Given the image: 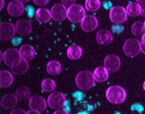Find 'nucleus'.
Returning a JSON list of instances; mask_svg holds the SVG:
<instances>
[{"instance_id":"nucleus-1","label":"nucleus","mask_w":145,"mask_h":114,"mask_svg":"<svg viewBox=\"0 0 145 114\" xmlns=\"http://www.w3.org/2000/svg\"><path fill=\"white\" fill-rule=\"evenodd\" d=\"M95 80L93 74L89 71H83L77 74L75 83L79 89L87 91L91 89L95 85Z\"/></svg>"},{"instance_id":"nucleus-2","label":"nucleus","mask_w":145,"mask_h":114,"mask_svg":"<svg viewBox=\"0 0 145 114\" xmlns=\"http://www.w3.org/2000/svg\"><path fill=\"white\" fill-rule=\"evenodd\" d=\"M106 97L109 102L119 104L125 100L126 94L124 89L119 86L114 85L108 88L106 91Z\"/></svg>"},{"instance_id":"nucleus-3","label":"nucleus","mask_w":145,"mask_h":114,"mask_svg":"<svg viewBox=\"0 0 145 114\" xmlns=\"http://www.w3.org/2000/svg\"><path fill=\"white\" fill-rule=\"evenodd\" d=\"M85 15V11L80 5L74 4L67 9V17L73 23H79L82 22Z\"/></svg>"},{"instance_id":"nucleus-4","label":"nucleus","mask_w":145,"mask_h":114,"mask_svg":"<svg viewBox=\"0 0 145 114\" xmlns=\"http://www.w3.org/2000/svg\"><path fill=\"white\" fill-rule=\"evenodd\" d=\"M123 50L127 57H135L140 51L141 43L139 40L135 38L128 39L124 44Z\"/></svg>"},{"instance_id":"nucleus-5","label":"nucleus","mask_w":145,"mask_h":114,"mask_svg":"<svg viewBox=\"0 0 145 114\" xmlns=\"http://www.w3.org/2000/svg\"><path fill=\"white\" fill-rule=\"evenodd\" d=\"M3 58L5 64L11 68L19 64L22 60L19 51L16 48L7 50L3 54Z\"/></svg>"},{"instance_id":"nucleus-6","label":"nucleus","mask_w":145,"mask_h":114,"mask_svg":"<svg viewBox=\"0 0 145 114\" xmlns=\"http://www.w3.org/2000/svg\"><path fill=\"white\" fill-rule=\"evenodd\" d=\"M109 17L111 21L114 23L120 24L127 20V12L123 7H114L110 10Z\"/></svg>"},{"instance_id":"nucleus-7","label":"nucleus","mask_w":145,"mask_h":114,"mask_svg":"<svg viewBox=\"0 0 145 114\" xmlns=\"http://www.w3.org/2000/svg\"><path fill=\"white\" fill-rule=\"evenodd\" d=\"M66 100V98L63 94L60 92H54L48 97L47 103L52 109H58L64 106Z\"/></svg>"},{"instance_id":"nucleus-8","label":"nucleus","mask_w":145,"mask_h":114,"mask_svg":"<svg viewBox=\"0 0 145 114\" xmlns=\"http://www.w3.org/2000/svg\"><path fill=\"white\" fill-rule=\"evenodd\" d=\"M16 28L11 23H2L0 25V39L2 41H9L16 34Z\"/></svg>"},{"instance_id":"nucleus-9","label":"nucleus","mask_w":145,"mask_h":114,"mask_svg":"<svg viewBox=\"0 0 145 114\" xmlns=\"http://www.w3.org/2000/svg\"><path fill=\"white\" fill-rule=\"evenodd\" d=\"M52 19L56 22H62L66 19L67 15V10L64 5L56 4L54 5L51 10Z\"/></svg>"},{"instance_id":"nucleus-10","label":"nucleus","mask_w":145,"mask_h":114,"mask_svg":"<svg viewBox=\"0 0 145 114\" xmlns=\"http://www.w3.org/2000/svg\"><path fill=\"white\" fill-rule=\"evenodd\" d=\"M120 65L121 63L119 58L114 54L108 55L104 59V67L108 72H116L119 69Z\"/></svg>"},{"instance_id":"nucleus-11","label":"nucleus","mask_w":145,"mask_h":114,"mask_svg":"<svg viewBox=\"0 0 145 114\" xmlns=\"http://www.w3.org/2000/svg\"><path fill=\"white\" fill-rule=\"evenodd\" d=\"M29 105L31 109L43 112L46 108L45 100L41 96L35 95L30 98Z\"/></svg>"},{"instance_id":"nucleus-12","label":"nucleus","mask_w":145,"mask_h":114,"mask_svg":"<svg viewBox=\"0 0 145 114\" xmlns=\"http://www.w3.org/2000/svg\"><path fill=\"white\" fill-rule=\"evenodd\" d=\"M98 21L95 17L91 15L86 16L80 23V26L86 32H90L95 30L98 26Z\"/></svg>"},{"instance_id":"nucleus-13","label":"nucleus","mask_w":145,"mask_h":114,"mask_svg":"<svg viewBox=\"0 0 145 114\" xmlns=\"http://www.w3.org/2000/svg\"><path fill=\"white\" fill-rule=\"evenodd\" d=\"M16 30L22 36H27L31 34L33 30L31 23L26 19H20L16 23Z\"/></svg>"},{"instance_id":"nucleus-14","label":"nucleus","mask_w":145,"mask_h":114,"mask_svg":"<svg viewBox=\"0 0 145 114\" xmlns=\"http://www.w3.org/2000/svg\"><path fill=\"white\" fill-rule=\"evenodd\" d=\"M7 11L10 16L13 17H18L23 14L24 7L23 3L17 1H13L9 3Z\"/></svg>"},{"instance_id":"nucleus-15","label":"nucleus","mask_w":145,"mask_h":114,"mask_svg":"<svg viewBox=\"0 0 145 114\" xmlns=\"http://www.w3.org/2000/svg\"><path fill=\"white\" fill-rule=\"evenodd\" d=\"M18 104V99L16 95L12 94H7L2 97L1 105L5 109L10 110L14 109Z\"/></svg>"},{"instance_id":"nucleus-16","label":"nucleus","mask_w":145,"mask_h":114,"mask_svg":"<svg viewBox=\"0 0 145 114\" xmlns=\"http://www.w3.org/2000/svg\"><path fill=\"white\" fill-rule=\"evenodd\" d=\"M112 35L108 30H101L96 34V40L97 43L102 45H109L113 41Z\"/></svg>"},{"instance_id":"nucleus-17","label":"nucleus","mask_w":145,"mask_h":114,"mask_svg":"<svg viewBox=\"0 0 145 114\" xmlns=\"http://www.w3.org/2000/svg\"><path fill=\"white\" fill-rule=\"evenodd\" d=\"M21 57L26 61H30L34 58L35 51L32 45L28 44L23 45L19 49Z\"/></svg>"},{"instance_id":"nucleus-18","label":"nucleus","mask_w":145,"mask_h":114,"mask_svg":"<svg viewBox=\"0 0 145 114\" xmlns=\"http://www.w3.org/2000/svg\"><path fill=\"white\" fill-rule=\"evenodd\" d=\"M14 77L12 74L7 70H3L0 71V87L6 88L12 84Z\"/></svg>"},{"instance_id":"nucleus-19","label":"nucleus","mask_w":145,"mask_h":114,"mask_svg":"<svg viewBox=\"0 0 145 114\" xmlns=\"http://www.w3.org/2000/svg\"><path fill=\"white\" fill-rule=\"evenodd\" d=\"M35 18L40 23H46L50 22L51 18V14L49 10L45 8H39L36 11Z\"/></svg>"},{"instance_id":"nucleus-20","label":"nucleus","mask_w":145,"mask_h":114,"mask_svg":"<svg viewBox=\"0 0 145 114\" xmlns=\"http://www.w3.org/2000/svg\"><path fill=\"white\" fill-rule=\"evenodd\" d=\"M93 76L95 81L98 82H104L108 79V71L105 67H97L94 71Z\"/></svg>"},{"instance_id":"nucleus-21","label":"nucleus","mask_w":145,"mask_h":114,"mask_svg":"<svg viewBox=\"0 0 145 114\" xmlns=\"http://www.w3.org/2000/svg\"><path fill=\"white\" fill-rule=\"evenodd\" d=\"M83 53L82 49L79 46L73 45L70 46L67 49V55L69 59L76 60L80 58Z\"/></svg>"},{"instance_id":"nucleus-22","label":"nucleus","mask_w":145,"mask_h":114,"mask_svg":"<svg viewBox=\"0 0 145 114\" xmlns=\"http://www.w3.org/2000/svg\"><path fill=\"white\" fill-rule=\"evenodd\" d=\"M46 71L48 74L50 75H57L61 73V65L58 61L51 60L47 63Z\"/></svg>"},{"instance_id":"nucleus-23","label":"nucleus","mask_w":145,"mask_h":114,"mask_svg":"<svg viewBox=\"0 0 145 114\" xmlns=\"http://www.w3.org/2000/svg\"><path fill=\"white\" fill-rule=\"evenodd\" d=\"M29 67V65L27 61L22 59V61L19 64L11 67V69L13 74L17 75H22L27 71Z\"/></svg>"},{"instance_id":"nucleus-24","label":"nucleus","mask_w":145,"mask_h":114,"mask_svg":"<svg viewBox=\"0 0 145 114\" xmlns=\"http://www.w3.org/2000/svg\"><path fill=\"white\" fill-rule=\"evenodd\" d=\"M126 11L127 14L130 16L137 17L141 14V7L138 3L132 2L127 5Z\"/></svg>"},{"instance_id":"nucleus-25","label":"nucleus","mask_w":145,"mask_h":114,"mask_svg":"<svg viewBox=\"0 0 145 114\" xmlns=\"http://www.w3.org/2000/svg\"><path fill=\"white\" fill-rule=\"evenodd\" d=\"M16 96L18 100L20 101H26L30 98V92L29 89L26 87H19L16 91Z\"/></svg>"},{"instance_id":"nucleus-26","label":"nucleus","mask_w":145,"mask_h":114,"mask_svg":"<svg viewBox=\"0 0 145 114\" xmlns=\"http://www.w3.org/2000/svg\"><path fill=\"white\" fill-rule=\"evenodd\" d=\"M144 23L142 22H136L132 24L131 27V32L135 36L140 37L142 36L145 34Z\"/></svg>"},{"instance_id":"nucleus-27","label":"nucleus","mask_w":145,"mask_h":114,"mask_svg":"<svg viewBox=\"0 0 145 114\" xmlns=\"http://www.w3.org/2000/svg\"><path fill=\"white\" fill-rule=\"evenodd\" d=\"M41 86L43 91L46 92H51L56 89V83L54 80L46 78L42 81Z\"/></svg>"},{"instance_id":"nucleus-28","label":"nucleus","mask_w":145,"mask_h":114,"mask_svg":"<svg viewBox=\"0 0 145 114\" xmlns=\"http://www.w3.org/2000/svg\"><path fill=\"white\" fill-rule=\"evenodd\" d=\"M85 5L87 11L94 12L100 9L101 3L100 0H86Z\"/></svg>"},{"instance_id":"nucleus-29","label":"nucleus","mask_w":145,"mask_h":114,"mask_svg":"<svg viewBox=\"0 0 145 114\" xmlns=\"http://www.w3.org/2000/svg\"><path fill=\"white\" fill-rule=\"evenodd\" d=\"M35 4L39 6H44L49 3V0H33Z\"/></svg>"},{"instance_id":"nucleus-30","label":"nucleus","mask_w":145,"mask_h":114,"mask_svg":"<svg viewBox=\"0 0 145 114\" xmlns=\"http://www.w3.org/2000/svg\"><path fill=\"white\" fill-rule=\"evenodd\" d=\"M63 5L65 6L70 7L74 5L76 0H61Z\"/></svg>"},{"instance_id":"nucleus-31","label":"nucleus","mask_w":145,"mask_h":114,"mask_svg":"<svg viewBox=\"0 0 145 114\" xmlns=\"http://www.w3.org/2000/svg\"><path fill=\"white\" fill-rule=\"evenodd\" d=\"M10 114H27V113L24 110L20 108H18L12 110L11 111Z\"/></svg>"},{"instance_id":"nucleus-32","label":"nucleus","mask_w":145,"mask_h":114,"mask_svg":"<svg viewBox=\"0 0 145 114\" xmlns=\"http://www.w3.org/2000/svg\"><path fill=\"white\" fill-rule=\"evenodd\" d=\"M53 114H69L67 111L64 110L59 109L53 113Z\"/></svg>"},{"instance_id":"nucleus-33","label":"nucleus","mask_w":145,"mask_h":114,"mask_svg":"<svg viewBox=\"0 0 145 114\" xmlns=\"http://www.w3.org/2000/svg\"><path fill=\"white\" fill-rule=\"evenodd\" d=\"M27 114H41L40 112L34 110L30 109L27 112Z\"/></svg>"},{"instance_id":"nucleus-34","label":"nucleus","mask_w":145,"mask_h":114,"mask_svg":"<svg viewBox=\"0 0 145 114\" xmlns=\"http://www.w3.org/2000/svg\"><path fill=\"white\" fill-rule=\"evenodd\" d=\"M140 14L143 17L145 18V4L141 6V11Z\"/></svg>"},{"instance_id":"nucleus-35","label":"nucleus","mask_w":145,"mask_h":114,"mask_svg":"<svg viewBox=\"0 0 145 114\" xmlns=\"http://www.w3.org/2000/svg\"><path fill=\"white\" fill-rule=\"evenodd\" d=\"M141 51L145 55V45L141 43Z\"/></svg>"},{"instance_id":"nucleus-36","label":"nucleus","mask_w":145,"mask_h":114,"mask_svg":"<svg viewBox=\"0 0 145 114\" xmlns=\"http://www.w3.org/2000/svg\"><path fill=\"white\" fill-rule=\"evenodd\" d=\"M142 43L145 45V33L142 35Z\"/></svg>"},{"instance_id":"nucleus-37","label":"nucleus","mask_w":145,"mask_h":114,"mask_svg":"<svg viewBox=\"0 0 145 114\" xmlns=\"http://www.w3.org/2000/svg\"><path fill=\"white\" fill-rule=\"evenodd\" d=\"M4 5H5L4 0H1V10H2V8L4 7Z\"/></svg>"},{"instance_id":"nucleus-38","label":"nucleus","mask_w":145,"mask_h":114,"mask_svg":"<svg viewBox=\"0 0 145 114\" xmlns=\"http://www.w3.org/2000/svg\"><path fill=\"white\" fill-rule=\"evenodd\" d=\"M16 1L22 3H26L29 1L30 0H16Z\"/></svg>"},{"instance_id":"nucleus-39","label":"nucleus","mask_w":145,"mask_h":114,"mask_svg":"<svg viewBox=\"0 0 145 114\" xmlns=\"http://www.w3.org/2000/svg\"><path fill=\"white\" fill-rule=\"evenodd\" d=\"M138 3L140 4H145V0H136Z\"/></svg>"},{"instance_id":"nucleus-40","label":"nucleus","mask_w":145,"mask_h":114,"mask_svg":"<svg viewBox=\"0 0 145 114\" xmlns=\"http://www.w3.org/2000/svg\"><path fill=\"white\" fill-rule=\"evenodd\" d=\"M143 89H144V91H145V82H144V83H143Z\"/></svg>"},{"instance_id":"nucleus-41","label":"nucleus","mask_w":145,"mask_h":114,"mask_svg":"<svg viewBox=\"0 0 145 114\" xmlns=\"http://www.w3.org/2000/svg\"><path fill=\"white\" fill-rule=\"evenodd\" d=\"M144 29H145V21L144 22Z\"/></svg>"}]
</instances>
